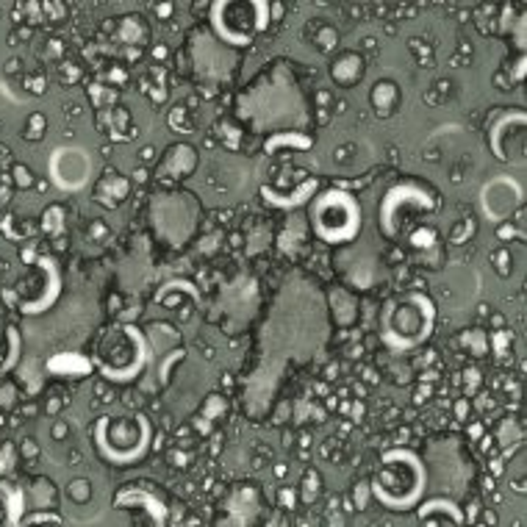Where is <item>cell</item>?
Masks as SVG:
<instances>
[{
    "label": "cell",
    "instance_id": "cell-16",
    "mask_svg": "<svg viewBox=\"0 0 527 527\" xmlns=\"http://www.w3.org/2000/svg\"><path fill=\"white\" fill-rule=\"evenodd\" d=\"M67 494L73 502H78V505H84V502L92 497V488H89V480H73L67 485Z\"/></svg>",
    "mask_w": 527,
    "mask_h": 527
},
{
    "label": "cell",
    "instance_id": "cell-45",
    "mask_svg": "<svg viewBox=\"0 0 527 527\" xmlns=\"http://www.w3.org/2000/svg\"><path fill=\"white\" fill-rule=\"evenodd\" d=\"M156 11L161 17H169V14H172V6H156Z\"/></svg>",
    "mask_w": 527,
    "mask_h": 527
},
{
    "label": "cell",
    "instance_id": "cell-48",
    "mask_svg": "<svg viewBox=\"0 0 527 527\" xmlns=\"http://www.w3.org/2000/svg\"><path fill=\"white\" fill-rule=\"evenodd\" d=\"M33 189L37 192H47V181H33Z\"/></svg>",
    "mask_w": 527,
    "mask_h": 527
},
{
    "label": "cell",
    "instance_id": "cell-50",
    "mask_svg": "<svg viewBox=\"0 0 527 527\" xmlns=\"http://www.w3.org/2000/svg\"><path fill=\"white\" fill-rule=\"evenodd\" d=\"M375 47H377V45H375V39H372V37L364 39V50H375Z\"/></svg>",
    "mask_w": 527,
    "mask_h": 527
},
{
    "label": "cell",
    "instance_id": "cell-26",
    "mask_svg": "<svg viewBox=\"0 0 527 527\" xmlns=\"http://www.w3.org/2000/svg\"><path fill=\"white\" fill-rule=\"evenodd\" d=\"M67 433H69L67 422H56V425H53V430H50V436H53V439H56V441L67 439Z\"/></svg>",
    "mask_w": 527,
    "mask_h": 527
},
{
    "label": "cell",
    "instance_id": "cell-5",
    "mask_svg": "<svg viewBox=\"0 0 527 527\" xmlns=\"http://www.w3.org/2000/svg\"><path fill=\"white\" fill-rule=\"evenodd\" d=\"M372 103H375V111L380 117H389L394 111L397 106V89L394 84H389V81H383V84L375 86V92H372Z\"/></svg>",
    "mask_w": 527,
    "mask_h": 527
},
{
    "label": "cell",
    "instance_id": "cell-23",
    "mask_svg": "<svg viewBox=\"0 0 527 527\" xmlns=\"http://www.w3.org/2000/svg\"><path fill=\"white\" fill-rule=\"evenodd\" d=\"M472 230H475V222H472V220H469V222H461L458 230L452 233V241H455V244H464V241L472 236Z\"/></svg>",
    "mask_w": 527,
    "mask_h": 527
},
{
    "label": "cell",
    "instance_id": "cell-27",
    "mask_svg": "<svg viewBox=\"0 0 527 527\" xmlns=\"http://www.w3.org/2000/svg\"><path fill=\"white\" fill-rule=\"evenodd\" d=\"M466 413H469V402L458 400L455 402V419H458V422H466Z\"/></svg>",
    "mask_w": 527,
    "mask_h": 527
},
{
    "label": "cell",
    "instance_id": "cell-49",
    "mask_svg": "<svg viewBox=\"0 0 527 527\" xmlns=\"http://www.w3.org/2000/svg\"><path fill=\"white\" fill-rule=\"evenodd\" d=\"M161 449H164V433H158L156 436V452H161Z\"/></svg>",
    "mask_w": 527,
    "mask_h": 527
},
{
    "label": "cell",
    "instance_id": "cell-11",
    "mask_svg": "<svg viewBox=\"0 0 527 527\" xmlns=\"http://www.w3.org/2000/svg\"><path fill=\"white\" fill-rule=\"evenodd\" d=\"M84 78V69L78 67V64H73V61H67V58H61L58 61V81L61 84H75V81H81Z\"/></svg>",
    "mask_w": 527,
    "mask_h": 527
},
{
    "label": "cell",
    "instance_id": "cell-41",
    "mask_svg": "<svg viewBox=\"0 0 527 527\" xmlns=\"http://www.w3.org/2000/svg\"><path fill=\"white\" fill-rule=\"evenodd\" d=\"M294 444V433L292 430H283V447H292Z\"/></svg>",
    "mask_w": 527,
    "mask_h": 527
},
{
    "label": "cell",
    "instance_id": "cell-3",
    "mask_svg": "<svg viewBox=\"0 0 527 527\" xmlns=\"http://www.w3.org/2000/svg\"><path fill=\"white\" fill-rule=\"evenodd\" d=\"M106 192L111 194L109 205H117V203H122V200L128 197V192H131V183H128L125 178H120L114 169H109V172L103 175V181H100V186H97V197H103Z\"/></svg>",
    "mask_w": 527,
    "mask_h": 527
},
{
    "label": "cell",
    "instance_id": "cell-14",
    "mask_svg": "<svg viewBox=\"0 0 527 527\" xmlns=\"http://www.w3.org/2000/svg\"><path fill=\"white\" fill-rule=\"evenodd\" d=\"M61 217H64V211H61V205H50V208L45 211V217H42V228L47 230V233H61Z\"/></svg>",
    "mask_w": 527,
    "mask_h": 527
},
{
    "label": "cell",
    "instance_id": "cell-52",
    "mask_svg": "<svg viewBox=\"0 0 527 527\" xmlns=\"http://www.w3.org/2000/svg\"><path fill=\"white\" fill-rule=\"evenodd\" d=\"M69 461H73V466H78V461H81V452H75V449H73V452H69Z\"/></svg>",
    "mask_w": 527,
    "mask_h": 527
},
{
    "label": "cell",
    "instance_id": "cell-44",
    "mask_svg": "<svg viewBox=\"0 0 527 527\" xmlns=\"http://www.w3.org/2000/svg\"><path fill=\"white\" fill-rule=\"evenodd\" d=\"M483 522H485V524H497V516H494V511H485V513H483Z\"/></svg>",
    "mask_w": 527,
    "mask_h": 527
},
{
    "label": "cell",
    "instance_id": "cell-35",
    "mask_svg": "<svg viewBox=\"0 0 527 527\" xmlns=\"http://www.w3.org/2000/svg\"><path fill=\"white\" fill-rule=\"evenodd\" d=\"M167 53H169V50H167L164 45H156V47H153V58H156V61H164V58H167Z\"/></svg>",
    "mask_w": 527,
    "mask_h": 527
},
{
    "label": "cell",
    "instance_id": "cell-42",
    "mask_svg": "<svg viewBox=\"0 0 527 527\" xmlns=\"http://www.w3.org/2000/svg\"><path fill=\"white\" fill-rule=\"evenodd\" d=\"M109 311H120V294H114V297L109 300Z\"/></svg>",
    "mask_w": 527,
    "mask_h": 527
},
{
    "label": "cell",
    "instance_id": "cell-19",
    "mask_svg": "<svg viewBox=\"0 0 527 527\" xmlns=\"http://www.w3.org/2000/svg\"><path fill=\"white\" fill-rule=\"evenodd\" d=\"M20 389L14 383H3L0 386V408H17V400H20Z\"/></svg>",
    "mask_w": 527,
    "mask_h": 527
},
{
    "label": "cell",
    "instance_id": "cell-28",
    "mask_svg": "<svg viewBox=\"0 0 527 527\" xmlns=\"http://www.w3.org/2000/svg\"><path fill=\"white\" fill-rule=\"evenodd\" d=\"M494 261H497V269H500V275H508V266H505V264H508V250H500V253L494 256Z\"/></svg>",
    "mask_w": 527,
    "mask_h": 527
},
{
    "label": "cell",
    "instance_id": "cell-18",
    "mask_svg": "<svg viewBox=\"0 0 527 527\" xmlns=\"http://www.w3.org/2000/svg\"><path fill=\"white\" fill-rule=\"evenodd\" d=\"M411 244L416 247H422V250H430V247L436 244V230L433 228H422V230H416V233L411 236Z\"/></svg>",
    "mask_w": 527,
    "mask_h": 527
},
{
    "label": "cell",
    "instance_id": "cell-6",
    "mask_svg": "<svg viewBox=\"0 0 527 527\" xmlns=\"http://www.w3.org/2000/svg\"><path fill=\"white\" fill-rule=\"evenodd\" d=\"M313 45L322 53H330L336 45H339V31L333 25H317V33H313Z\"/></svg>",
    "mask_w": 527,
    "mask_h": 527
},
{
    "label": "cell",
    "instance_id": "cell-24",
    "mask_svg": "<svg viewBox=\"0 0 527 527\" xmlns=\"http://www.w3.org/2000/svg\"><path fill=\"white\" fill-rule=\"evenodd\" d=\"M20 452H22V458L25 461H37V455H39V447L33 444V439H22V444H20Z\"/></svg>",
    "mask_w": 527,
    "mask_h": 527
},
{
    "label": "cell",
    "instance_id": "cell-17",
    "mask_svg": "<svg viewBox=\"0 0 527 527\" xmlns=\"http://www.w3.org/2000/svg\"><path fill=\"white\" fill-rule=\"evenodd\" d=\"M17 464V449L14 444H0V477L9 475Z\"/></svg>",
    "mask_w": 527,
    "mask_h": 527
},
{
    "label": "cell",
    "instance_id": "cell-33",
    "mask_svg": "<svg viewBox=\"0 0 527 527\" xmlns=\"http://www.w3.org/2000/svg\"><path fill=\"white\" fill-rule=\"evenodd\" d=\"M139 158H142V164H150L153 158H156V150H153V147H142Z\"/></svg>",
    "mask_w": 527,
    "mask_h": 527
},
{
    "label": "cell",
    "instance_id": "cell-21",
    "mask_svg": "<svg viewBox=\"0 0 527 527\" xmlns=\"http://www.w3.org/2000/svg\"><path fill=\"white\" fill-rule=\"evenodd\" d=\"M169 464H172L175 469H186V466H189V452H186V447L169 449Z\"/></svg>",
    "mask_w": 527,
    "mask_h": 527
},
{
    "label": "cell",
    "instance_id": "cell-29",
    "mask_svg": "<svg viewBox=\"0 0 527 527\" xmlns=\"http://www.w3.org/2000/svg\"><path fill=\"white\" fill-rule=\"evenodd\" d=\"M339 372H341V364H328L325 366V380H336Z\"/></svg>",
    "mask_w": 527,
    "mask_h": 527
},
{
    "label": "cell",
    "instance_id": "cell-46",
    "mask_svg": "<svg viewBox=\"0 0 527 527\" xmlns=\"http://www.w3.org/2000/svg\"><path fill=\"white\" fill-rule=\"evenodd\" d=\"M364 380L375 383V380H380V375H375V372H372V369H366V372H364Z\"/></svg>",
    "mask_w": 527,
    "mask_h": 527
},
{
    "label": "cell",
    "instance_id": "cell-36",
    "mask_svg": "<svg viewBox=\"0 0 527 527\" xmlns=\"http://www.w3.org/2000/svg\"><path fill=\"white\" fill-rule=\"evenodd\" d=\"M488 466H491V475H494V477H500V475H502V458H494Z\"/></svg>",
    "mask_w": 527,
    "mask_h": 527
},
{
    "label": "cell",
    "instance_id": "cell-32",
    "mask_svg": "<svg viewBox=\"0 0 527 527\" xmlns=\"http://www.w3.org/2000/svg\"><path fill=\"white\" fill-rule=\"evenodd\" d=\"M228 244L233 247V250H239V247H244V236H241V233H230L228 236Z\"/></svg>",
    "mask_w": 527,
    "mask_h": 527
},
{
    "label": "cell",
    "instance_id": "cell-37",
    "mask_svg": "<svg viewBox=\"0 0 527 527\" xmlns=\"http://www.w3.org/2000/svg\"><path fill=\"white\" fill-rule=\"evenodd\" d=\"M500 236H502V239H513V236H516L513 225H502V228H500Z\"/></svg>",
    "mask_w": 527,
    "mask_h": 527
},
{
    "label": "cell",
    "instance_id": "cell-22",
    "mask_svg": "<svg viewBox=\"0 0 527 527\" xmlns=\"http://www.w3.org/2000/svg\"><path fill=\"white\" fill-rule=\"evenodd\" d=\"M294 505H297V491L289 488V485H283V488H280V508H283V511H294Z\"/></svg>",
    "mask_w": 527,
    "mask_h": 527
},
{
    "label": "cell",
    "instance_id": "cell-38",
    "mask_svg": "<svg viewBox=\"0 0 527 527\" xmlns=\"http://www.w3.org/2000/svg\"><path fill=\"white\" fill-rule=\"evenodd\" d=\"M64 114L78 117V114H81V106H78V103H67V106H64Z\"/></svg>",
    "mask_w": 527,
    "mask_h": 527
},
{
    "label": "cell",
    "instance_id": "cell-25",
    "mask_svg": "<svg viewBox=\"0 0 527 527\" xmlns=\"http://www.w3.org/2000/svg\"><path fill=\"white\" fill-rule=\"evenodd\" d=\"M61 50H64L61 39H50V42H47V50H45V58H58Z\"/></svg>",
    "mask_w": 527,
    "mask_h": 527
},
{
    "label": "cell",
    "instance_id": "cell-4",
    "mask_svg": "<svg viewBox=\"0 0 527 527\" xmlns=\"http://www.w3.org/2000/svg\"><path fill=\"white\" fill-rule=\"evenodd\" d=\"M122 31L117 33V42L122 45H147V25L142 17H122L120 20Z\"/></svg>",
    "mask_w": 527,
    "mask_h": 527
},
{
    "label": "cell",
    "instance_id": "cell-7",
    "mask_svg": "<svg viewBox=\"0 0 527 527\" xmlns=\"http://www.w3.org/2000/svg\"><path fill=\"white\" fill-rule=\"evenodd\" d=\"M461 341H464V347H469V353L475 355V358H480V355H485V350H488V336H485L483 330H466V333L461 336Z\"/></svg>",
    "mask_w": 527,
    "mask_h": 527
},
{
    "label": "cell",
    "instance_id": "cell-40",
    "mask_svg": "<svg viewBox=\"0 0 527 527\" xmlns=\"http://www.w3.org/2000/svg\"><path fill=\"white\" fill-rule=\"evenodd\" d=\"M350 358H361V355H364V344H355V347H350Z\"/></svg>",
    "mask_w": 527,
    "mask_h": 527
},
{
    "label": "cell",
    "instance_id": "cell-39",
    "mask_svg": "<svg viewBox=\"0 0 527 527\" xmlns=\"http://www.w3.org/2000/svg\"><path fill=\"white\" fill-rule=\"evenodd\" d=\"M133 181H136V183H145V181H147V169H145V167H139V169L133 172Z\"/></svg>",
    "mask_w": 527,
    "mask_h": 527
},
{
    "label": "cell",
    "instance_id": "cell-34",
    "mask_svg": "<svg viewBox=\"0 0 527 527\" xmlns=\"http://www.w3.org/2000/svg\"><path fill=\"white\" fill-rule=\"evenodd\" d=\"M20 64H22L20 58H9V64H6V73H9V75H17V73H20Z\"/></svg>",
    "mask_w": 527,
    "mask_h": 527
},
{
    "label": "cell",
    "instance_id": "cell-54",
    "mask_svg": "<svg viewBox=\"0 0 527 527\" xmlns=\"http://www.w3.org/2000/svg\"><path fill=\"white\" fill-rule=\"evenodd\" d=\"M0 428H3V416H0Z\"/></svg>",
    "mask_w": 527,
    "mask_h": 527
},
{
    "label": "cell",
    "instance_id": "cell-8",
    "mask_svg": "<svg viewBox=\"0 0 527 527\" xmlns=\"http://www.w3.org/2000/svg\"><path fill=\"white\" fill-rule=\"evenodd\" d=\"M317 497H319V472L308 469L303 477V488H300V500L305 505H311V502H317Z\"/></svg>",
    "mask_w": 527,
    "mask_h": 527
},
{
    "label": "cell",
    "instance_id": "cell-53",
    "mask_svg": "<svg viewBox=\"0 0 527 527\" xmlns=\"http://www.w3.org/2000/svg\"><path fill=\"white\" fill-rule=\"evenodd\" d=\"M6 158H9V147L0 145V161H6Z\"/></svg>",
    "mask_w": 527,
    "mask_h": 527
},
{
    "label": "cell",
    "instance_id": "cell-9",
    "mask_svg": "<svg viewBox=\"0 0 527 527\" xmlns=\"http://www.w3.org/2000/svg\"><path fill=\"white\" fill-rule=\"evenodd\" d=\"M45 128H47V120H45V114H31L28 117V125H25V131H22V136H25L28 142H39L45 136Z\"/></svg>",
    "mask_w": 527,
    "mask_h": 527
},
{
    "label": "cell",
    "instance_id": "cell-47",
    "mask_svg": "<svg viewBox=\"0 0 527 527\" xmlns=\"http://www.w3.org/2000/svg\"><path fill=\"white\" fill-rule=\"evenodd\" d=\"M286 472H289L286 464H277V466H275V477H286Z\"/></svg>",
    "mask_w": 527,
    "mask_h": 527
},
{
    "label": "cell",
    "instance_id": "cell-15",
    "mask_svg": "<svg viewBox=\"0 0 527 527\" xmlns=\"http://www.w3.org/2000/svg\"><path fill=\"white\" fill-rule=\"evenodd\" d=\"M22 86L28 89L31 94H45V89H47V78H45V73L39 69V73H28V75H22Z\"/></svg>",
    "mask_w": 527,
    "mask_h": 527
},
{
    "label": "cell",
    "instance_id": "cell-10",
    "mask_svg": "<svg viewBox=\"0 0 527 527\" xmlns=\"http://www.w3.org/2000/svg\"><path fill=\"white\" fill-rule=\"evenodd\" d=\"M11 183H14L17 189H31L33 186V172H31V167H25V164H11Z\"/></svg>",
    "mask_w": 527,
    "mask_h": 527
},
{
    "label": "cell",
    "instance_id": "cell-2",
    "mask_svg": "<svg viewBox=\"0 0 527 527\" xmlns=\"http://www.w3.org/2000/svg\"><path fill=\"white\" fill-rule=\"evenodd\" d=\"M361 73H364V58H361L358 53H344V56H339L333 61V67H330L333 81L341 84V86L355 84V81L361 78Z\"/></svg>",
    "mask_w": 527,
    "mask_h": 527
},
{
    "label": "cell",
    "instance_id": "cell-31",
    "mask_svg": "<svg viewBox=\"0 0 527 527\" xmlns=\"http://www.w3.org/2000/svg\"><path fill=\"white\" fill-rule=\"evenodd\" d=\"M350 411H353V422H361V416H364L366 408H364V402L358 400V402H353V405H350Z\"/></svg>",
    "mask_w": 527,
    "mask_h": 527
},
{
    "label": "cell",
    "instance_id": "cell-20",
    "mask_svg": "<svg viewBox=\"0 0 527 527\" xmlns=\"http://www.w3.org/2000/svg\"><path fill=\"white\" fill-rule=\"evenodd\" d=\"M477 386H480V372L475 369V366H469V369H464V392L466 397H472L477 392Z\"/></svg>",
    "mask_w": 527,
    "mask_h": 527
},
{
    "label": "cell",
    "instance_id": "cell-43",
    "mask_svg": "<svg viewBox=\"0 0 527 527\" xmlns=\"http://www.w3.org/2000/svg\"><path fill=\"white\" fill-rule=\"evenodd\" d=\"M483 488H485V491H494V475H485V480H483Z\"/></svg>",
    "mask_w": 527,
    "mask_h": 527
},
{
    "label": "cell",
    "instance_id": "cell-51",
    "mask_svg": "<svg viewBox=\"0 0 527 527\" xmlns=\"http://www.w3.org/2000/svg\"><path fill=\"white\" fill-rule=\"evenodd\" d=\"M344 111H347V103H344V100H339V103H336V114H344Z\"/></svg>",
    "mask_w": 527,
    "mask_h": 527
},
{
    "label": "cell",
    "instance_id": "cell-30",
    "mask_svg": "<svg viewBox=\"0 0 527 527\" xmlns=\"http://www.w3.org/2000/svg\"><path fill=\"white\" fill-rule=\"evenodd\" d=\"M430 392H433V389H430L428 383H425V386H419V389H416V394H413V402H416V405H419V402H425Z\"/></svg>",
    "mask_w": 527,
    "mask_h": 527
},
{
    "label": "cell",
    "instance_id": "cell-12",
    "mask_svg": "<svg viewBox=\"0 0 527 527\" xmlns=\"http://www.w3.org/2000/svg\"><path fill=\"white\" fill-rule=\"evenodd\" d=\"M186 111H189L186 106H175L172 114H169V128H172L175 133H189V131H192V122H189Z\"/></svg>",
    "mask_w": 527,
    "mask_h": 527
},
{
    "label": "cell",
    "instance_id": "cell-1",
    "mask_svg": "<svg viewBox=\"0 0 527 527\" xmlns=\"http://www.w3.org/2000/svg\"><path fill=\"white\" fill-rule=\"evenodd\" d=\"M194 164H197V156H194L192 147H189V145H175V147H169L167 156H164V164H161V169H158V178L181 181V178H186L194 169Z\"/></svg>",
    "mask_w": 527,
    "mask_h": 527
},
{
    "label": "cell",
    "instance_id": "cell-13",
    "mask_svg": "<svg viewBox=\"0 0 527 527\" xmlns=\"http://www.w3.org/2000/svg\"><path fill=\"white\" fill-rule=\"evenodd\" d=\"M217 136H220V142H225V147L236 150V147H239V136H241V131H239L236 125H230V122H220V125H217Z\"/></svg>",
    "mask_w": 527,
    "mask_h": 527
}]
</instances>
